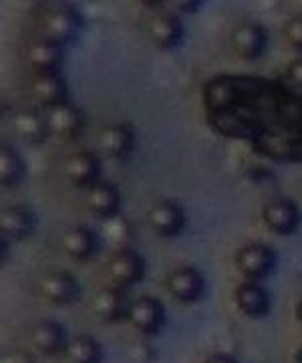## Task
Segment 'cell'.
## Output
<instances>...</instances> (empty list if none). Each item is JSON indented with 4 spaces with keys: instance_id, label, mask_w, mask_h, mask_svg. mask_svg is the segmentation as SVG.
<instances>
[{
    "instance_id": "cell-8",
    "label": "cell",
    "mask_w": 302,
    "mask_h": 363,
    "mask_svg": "<svg viewBox=\"0 0 302 363\" xmlns=\"http://www.w3.org/2000/svg\"><path fill=\"white\" fill-rule=\"evenodd\" d=\"M127 321L144 335H156L165 325V307L156 297H137L132 301Z\"/></svg>"
},
{
    "instance_id": "cell-3",
    "label": "cell",
    "mask_w": 302,
    "mask_h": 363,
    "mask_svg": "<svg viewBox=\"0 0 302 363\" xmlns=\"http://www.w3.org/2000/svg\"><path fill=\"white\" fill-rule=\"evenodd\" d=\"M147 224L158 236L175 238L184 233L185 228L184 206L171 198H161L147 210Z\"/></svg>"
},
{
    "instance_id": "cell-5",
    "label": "cell",
    "mask_w": 302,
    "mask_h": 363,
    "mask_svg": "<svg viewBox=\"0 0 302 363\" xmlns=\"http://www.w3.org/2000/svg\"><path fill=\"white\" fill-rule=\"evenodd\" d=\"M107 272L113 281V286L127 289L141 283L145 277V259L135 248H121L109 259Z\"/></svg>"
},
{
    "instance_id": "cell-17",
    "label": "cell",
    "mask_w": 302,
    "mask_h": 363,
    "mask_svg": "<svg viewBox=\"0 0 302 363\" xmlns=\"http://www.w3.org/2000/svg\"><path fill=\"white\" fill-rule=\"evenodd\" d=\"M27 59L28 65L35 71V75H39V73H61V67L65 63V51L61 45L40 37V39L30 43Z\"/></svg>"
},
{
    "instance_id": "cell-10",
    "label": "cell",
    "mask_w": 302,
    "mask_h": 363,
    "mask_svg": "<svg viewBox=\"0 0 302 363\" xmlns=\"http://www.w3.org/2000/svg\"><path fill=\"white\" fill-rule=\"evenodd\" d=\"M45 117H47L51 135H57L61 140H75L85 130L83 111L73 101L45 109Z\"/></svg>"
},
{
    "instance_id": "cell-4",
    "label": "cell",
    "mask_w": 302,
    "mask_h": 363,
    "mask_svg": "<svg viewBox=\"0 0 302 363\" xmlns=\"http://www.w3.org/2000/svg\"><path fill=\"white\" fill-rule=\"evenodd\" d=\"M264 224L280 236L298 233L302 222L301 208L290 198H272L262 208Z\"/></svg>"
},
{
    "instance_id": "cell-25",
    "label": "cell",
    "mask_w": 302,
    "mask_h": 363,
    "mask_svg": "<svg viewBox=\"0 0 302 363\" xmlns=\"http://www.w3.org/2000/svg\"><path fill=\"white\" fill-rule=\"evenodd\" d=\"M103 224H105L107 238H109L115 247H119V250H121V248H132L129 247V238H132L133 228L132 224L125 220L121 214L109 218V220H103Z\"/></svg>"
},
{
    "instance_id": "cell-23",
    "label": "cell",
    "mask_w": 302,
    "mask_h": 363,
    "mask_svg": "<svg viewBox=\"0 0 302 363\" xmlns=\"http://www.w3.org/2000/svg\"><path fill=\"white\" fill-rule=\"evenodd\" d=\"M27 176V162L13 145L4 143L0 152V182L4 188H14L23 184Z\"/></svg>"
},
{
    "instance_id": "cell-7",
    "label": "cell",
    "mask_w": 302,
    "mask_h": 363,
    "mask_svg": "<svg viewBox=\"0 0 302 363\" xmlns=\"http://www.w3.org/2000/svg\"><path fill=\"white\" fill-rule=\"evenodd\" d=\"M97 145L111 160H127L135 152L137 133L132 123H113L99 131Z\"/></svg>"
},
{
    "instance_id": "cell-15",
    "label": "cell",
    "mask_w": 302,
    "mask_h": 363,
    "mask_svg": "<svg viewBox=\"0 0 302 363\" xmlns=\"http://www.w3.org/2000/svg\"><path fill=\"white\" fill-rule=\"evenodd\" d=\"M33 97L45 105V109H51L54 105L71 101V91L61 73H39L33 77L30 83Z\"/></svg>"
},
{
    "instance_id": "cell-26",
    "label": "cell",
    "mask_w": 302,
    "mask_h": 363,
    "mask_svg": "<svg viewBox=\"0 0 302 363\" xmlns=\"http://www.w3.org/2000/svg\"><path fill=\"white\" fill-rule=\"evenodd\" d=\"M284 37L290 43V47H294L296 51L302 52V14L292 16L286 26H284Z\"/></svg>"
},
{
    "instance_id": "cell-1",
    "label": "cell",
    "mask_w": 302,
    "mask_h": 363,
    "mask_svg": "<svg viewBox=\"0 0 302 363\" xmlns=\"http://www.w3.org/2000/svg\"><path fill=\"white\" fill-rule=\"evenodd\" d=\"M39 23L42 39L53 40L63 49L79 39L83 25H85L79 11L71 4H54V6L45 9Z\"/></svg>"
},
{
    "instance_id": "cell-24",
    "label": "cell",
    "mask_w": 302,
    "mask_h": 363,
    "mask_svg": "<svg viewBox=\"0 0 302 363\" xmlns=\"http://www.w3.org/2000/svg\"><path fill=\"white\" fill-rule=\"evenodd\" d=\"M65 357L69 363H101L103 351L99 341L91 335H79L69 341L65 350Z\"/></svg>"
},
{
    "instance_id": "cell-21",
    "label": "cell",
    "mask_w": 302,
    "mask_h": 363,
    "mask_svg": "<svg viewBox=\"0 0 302 363\" xmlns=\"http://www.w3.org/2000/svg\"><path fill=\"white\" fill-rule=\"evenodd\" d=\"M236 305L244 315H248L252 319H260V317H266L272 309V297L260 283L244 281L236 289Z\"/></svg>"
},
{
    "instance_id": "cell-9",
    "label": "cell",
    "mask_w": 302,
    "mask_h": 363,
    "mask_svg": "<svg viewBox=\"0 0 302 363\" xmlns=\"http://www.w3.org/2000/svg\"><path fill=\"white\" fill-rule=\"evenodd\" d=\"M65 176L77 188H93L103 180V166L97 154L89 150H81L66 157Z\"/></svg>"
},
{
    "instance_id": "cell-14",
    "label": "cell",
    "mask_w": 302,
    "mask_h": 363,
    "mask_svg": "<svg viewBox=\"0 0 302 363\" xmlns=\"http://www.w3.org/2000/svg\"><path fill=\"white\" fill-rule=\"evenodd\" d=\"M87 208L99 220H109L121 214V190L113 182L101 180L87 190Z\"/></svg>"
},
{
    "instance_id": "cell-28",
    "label": "cell",
    "mask_w": 302,
    "mask_h": 363,
    "mask_svg": "<svg viewBox=\"0 0 302 363\" xmlns=\"http://www.w3.org/2000/svg\"><path fill=\"white\" fill-rule=\"evenodd\" d=\"M204 363H238V359L230 353H214L210 357H206Z\"/></svg>"
},
{
    "instance_id": "cell-2",
    "label": "cell",
    "mask_w": 302,
    "mask_h": 363,
    "mask_svg": "<svg viewBox=\"0 0 302 363\" xmlns=\"http://www.w3.org/2000/svg\"><path fill=\"white\" fill-rule=\"evenodd\" d=\"M276 250L264 242H250L246 247H242L236 255V267L242 272V277H246V281L252 283H260L264 279H268L276 269Z\"/></svg>"
},
{
    "instance_id": "cell-27",
    "label": "cell",
    "mask_w": 302,
    "mask_h": 363,
    "mask_svg": "<svg viewBox=\"0 0 302 363\" xmlns=\"http://www.w3.org/2000/svg\"><path fill=\"white\" fill-rule=\"evenodd\" d=\"M286 79L294 89L302 91V57H296L286 67Z\"/></svg>"
},
{
    "instance_id": "cell-18",
    "label": "cell",
    "mask_w": 302,
    "mask_h": 363,
    "mask_svg": "<svg viewBox=\"0 0 302 363\" xmlns=\"http://www.w3.org/2000/svg\"><path fill=\"white\" fill-rule=\"evenodd\" d=\"M37 228V216L27 206H6L0 214V230L4 240H25Z\"/></svg>"
},
{
    "instance_id": "cell-11",
    "label": "cell",
    "mask_w": 302,
    "mask_h": 363,
    "mask_svg": "<svg viewBox=\"0 0 302 363\" xmlns=\"http://www.w3.org/2000/svg\"><path fill=\"white\" fill-rule=\"evenodd\" d=\"M40 295L45 301L57 307L73 305L81 295L79 281L66 271H53L42 277L39 285Z\"/></svg>"
},
{
    "instance_id": "cell-13",
    "label": "cell",
    "mask_w": 302,
    "mask_h": 363,
    "mask_svg": "<svg viewBox=\"0 0 302 363\" xmlns=\"http://www.w3.org/2000/svg\"><path fill=\"white\" fill-rule=\"evenodd\" d=\"M266 47H268V30L258 23L244 21L232 33V49L244 61L260 59L266 52Z\"/></svg>"
},
{
    "instance_id": "cell-22",
    "label": "cell",
    "mask_w": 302,
    "mask_h": 363,
    "mask_svg": "<svg viewBox=\"0 0 302 363\" xmlns=\"http://www.w3.org/2000/svg\"><path fill=\"white\" fill-rule=\"evenodd\" d=\"M13 125L14 131L18 133V138L27 143H42L51 135L47 117L37 109H27V111L16 113Z\"/></svg>"
},
{
    "instance_id": "cell-6",
    "label": "cell",
    "mask_w": 302,
    "mask_h": 363,
    "mask_svg": "<svg viewBox=\"0 0 302 363\" xmlns=\"http://www.w3.org/2000/svg\"><path fill=\"white\" fill-rule=\"evenodd\" d=\"M165 289L171 297L180 303L192 305L197 303L206 293V279L196 267H178L168 274Z\"/></svg>"
},
{
    "instance_id": "cell-30",
    "label": "cell",
    "mask_w": 302,
    "mask_h": 363,
    "mask_svg": "<svg viewBox=\"0 0 302 363\" xmlns=\"http://www.w3.org/2000/svg\"><path fill=\"white\" fill-rule=\"evenodd\" d=\"M296 317H298V321L302 325V298L298 301V305H296Z\"/></svg>"
},
{
    "instance_id": "cell-20",
    "label": "cell",
    "mask_w": 302,
    "mask_h": 363,
    "mask_svg": "<svg viewBox=\"0 0 302 363\" xmlns=\"http://www.w3.org/2000/svg\"><path fill=\"white\" fill-rule=\"evenodd\" d=\"M101 240L89 226H73L63 234V248L71 259L87 262L99 252Z\"/></svg>"
},
{
    "instance_id": "cell-19",
    "label": "cell",
    "mask_w": 302,
    "mask_h": 363,
    "mask_svg": "<svg viewBox=\"0 0 302 363\" xmlns=\"http://www.w3.org/2000/svg\"><path fill=\"white\" fill-rule=\"evenodd\" d=\"M33 345L35 350L42 353V355H57V353H65L66 345H69V333L63 325L53 319L40 321L35 325L33 329Z\"/></svg>"
},
{
    "instance_id": "cell-31",
    "label": "cell",
    "mask_w": 302,
    "mask_h": 363,
    "mask_svg": "<svg viewBox=\"0 0 302 363\" xmlns=\"http://www.w3.org/2000/svg\"><path fill=\"white\" fill-rule=\"evenodd\" d=\"M296 362L302 363V345H301V350H298V353H296Z\"/></svg>"
},
{
    "instance_id": "cell-12",
    "label": "cell",
    "mask_w": 302,
    "mask_h": 363,
    "mask_svg": "<svg viewBox=\"0 0 302 363\" xmlns=\"http://www.w3.org/2000/svg\"><path fill=\"white\" fill-rule=\"evenodd\" d=\"M185 28L180 16L173 13H158L147 21V37L149 40L163 51H173L182 45Z\"/></svg>"
},
{
    "instance_id": "cell-16",
    "label": "cell",
    "mask_w": 302,
    "mask_h": 363,
    "mask_svg": "<svg viewBox=\"0 0 302 363\" xmlns=\"http://www.w3.org/2000/svg\"><path fill=\"white\" fill-rule=\"evenodd\" d=\"M129 307L132 301L127 297L125 289L119 286H105L93 298V309L97 317H101L107 323H117L121 319H127Z\"/></svg>"
},
{
    "instance_id": "cell-29",
    "label": "cell",
    "mask_w": 302,
    "mask_h": 363,
    "mask_svg": "<svg viewBox=\"0 0 302 363\" xmlns=\"http://www.w3.org/2000/svg\"><path fill=\"white\" fill-rule=\"evenodd\" d=\"M4 363H33L28 359L25 353H16V355H11V357H6V362Z\"/></svg>"
}]
</instances>
